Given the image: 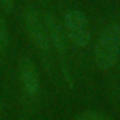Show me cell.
Here are the masks:
<instances>
[{
    "label": "cell",
    "mask_w": 120,
    "mask_h": 120,
    "mask_svg": "<svg viewBox=\"0 0 120 120\" xmlns=\"http://www.w3.org/2000/svg\"><path fill=\"white\" fill-rule=\"evenodd\" d=\"M64 28L68 40L76 47H86L90 42V27L86 14L81 10H69L64 16Z\"/></svg>",
    "instance_id": "cell-2"
},
{
    "label": "cell",
    "mask_w": 120,
    "mask_h": 120,
    "mask_svg": "<svg viewBox=\"0 0 120 120\" xmlns=\"http://www.w3.org/2000/svg\"><path fill=\"white\" fill-rule=\"evenodd\" d=\"M10 44V35H9V28L6 24V20L0 14V54H4L9 48Z\"/></svg>",
    "instance_id": "cell-6"
},
{
    "label": "cell",
    "mask_w": 120,
    "mask_h": 120,
    "mask_svg": "<svg viewBox=\"0 0 120 120\" xmlns=\"http://www.w3.org/2000/svg\"><path fill=\"white\" fill-rule=\"evenodd\" d=\"M24 20H26L27 31L31 37V40L34 41V44L40 49L48 51L49 49V41L47 37V31H45L42 17H40V14L34 9H28L24 14Z\"/></svg>",
    "instance_id": "cell-3"
},
{
    "label": "cell",
    "mask_w": 120,
    "mask_h": 120,
    "mask_svg": "<svg viewBox=\"0 0 120 120\" xmlns=\"http://www.w3.org/2000/svg\"><path fill=\"white\" fill-rule=\"evenodd\" d=\"M0 7H2L4 11L10 13L14 7V0H0Z\"/></svg>",
    "instance_id": "cell-8"
},
{
    "label": "cell",
    "mask_w": 120,
    "mask_h": 120,
    "mask_svg": "<svg viewBox=\"0 0 120 120\" xmlns=\"http://www.w3.org/2000/svg\"><path fill=\"white\" fill-rule=\"evenodd\" d=\"M20 79L24 90L30 96H35L40 90V75L37 67L30 58H23L20 62Z\"/></svg>",
    "instance_id": "cell-5"
},
{
    "label": "cell",
    "mask_w": 120,
    "mask_h": 120,
    "mask_svg": "<svg viewBox=\"0 0 120 120\" xmlns=\"http://www.w3.org/2000/svg\"><path fill=\"white\" fill-rule=\"evenodd\" d=\"M75 120H112L110 117H107L106 114L103 113H99V112H83L81 113Z\"/></svg>",
    "instance_id": "cell-7"
},
{
    "label": "cell",
    "mask_w": 120,
    "mask_h": 120,
    "mask_svg": "<svg viewBox=\"0 0 120 120\" xmlns=\"http://www.w3.org/2000/svg\"><path fill=\"white\" fill-rule=\"evenodd\" d=\"M42 20H44V26H45V31H47V37H48L49 45H52L58 52L64 54L67 51L68 42H67L65 33H64L61 24H59L58 19L52 13L47 11V13H44Z\"/></svg>",
    "instance_id": "cell-4"
},
{
    "label": "cell",
    "mask_w": 120,
    "mask_h": 120,
    "mask_svg": "<svg viewBox=\"0 0 120 120\" xmlns=\"http://www.w3.org/2000/svg\"><path fill=\"white\" fill-rule=\"evenodd\" d=\"M120 54V26L110 24L100 33L95 45V61L100 69H110Z\"/></svg>",
    "instance_id": "cell-1"
}]
</instances>
